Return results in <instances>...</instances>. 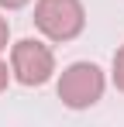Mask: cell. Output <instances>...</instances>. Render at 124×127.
<instances>
[{
  "label": "cell",
  "instance_id": "6",
  "mask_svg": "<svg viewBox=\"0 0 124 127\" xmlns=\"http://www.w3.org/2000/svg\"><path fill=\"white\" fill-rule=\"evenodd\" d=\"M7 41H10V24H7V17H0V52L7 48Z\"/></svg>",
  "mask_w": 124,
  "mask_h": 127
},
{
  "label": "cell",
  "instance_id": "4",
  "mask_svg": "<svg viewBox=\"0 0 124 127\" xmlns=\"http://www.w3.org/2000/svg\"><path fill=\"white\" fill-rule=\"evenodd\" d=\"M110 79H114V86L124 93V45L114 52V62H110Z\"/></svg>",
  "mask_w": 124,
  "mask_h": 127
},
{
  "label": "cell",
  "instance_id": "3",
  "mask_svg": "<svg viewBox=\"0 0 124 127\" xmlns=\"http://www.w3.org/2000/svg\"><path fill=\"white\" fill-rule=\"evenodd\" d=\"M10 72L21 86H45L55 76V55L38 38H21L10 45Z\"/></svg>",
  "mask_w": 124,
  "mask_h": 127
},
{
  "label": "cell",
  "instance_id": "5",
  "mask_svg": "<svg viewBox=\"0 0 124 127\" xmlns=\"http://www.w3.org/2000/svg\"><path fill=\"white\" fill-rule=\"evenodd\" d=\"M10 79H14V72H10V69H7V62L0 59V93H3V89L10 86Z\"/></svg>",
  "mask_w": 124,
  "mask_h": 127
},
{
  "label": "cell",
  "instance_id": "1",
  "mask_svg": "<svg viewBox=\"0 0 124 127\" xmlns=\"http://www.w3.org/2000/svg\"><path fill=\"white\" fill-rule=\"evenodd\" d=\"M103 89H107V76H103V69L97 62L65 65L62 76H59V86H55L62 106H69V110H90V106H97L103 100Z\"/></svg>",
  "mask_w": 124,
  "mask_h": 127
},
{
  "label": "cell",
  "instance_id": "7",
  "mask_svg": "<svg viewBox=\"0 0 124 127\" xmlns=\"http://www.w3.org/2000/svg\"><path fill=\"white\" fill-rule=\"evenodd\" d=\"M31 0H0V7H7V10H21V7H28Z\"/></svg>",
  "mask_w": 124,
  "mask_h": 127
},
{
  "label": "cell",
  "instance_id": "2",
  "mask_svg": "<svg viewBox=\"0 0 124 127\" xmlns=\"http://www.w3.org/2000/svg\"><path fill=\"white\" fill-rule=\"evenodd\" d=\"M35 28L48 41H72L86 28V7H83V0H38Z\"/></svg>",
  "mask_w": 124,
  "mask_h": 127
}]
</instances>
